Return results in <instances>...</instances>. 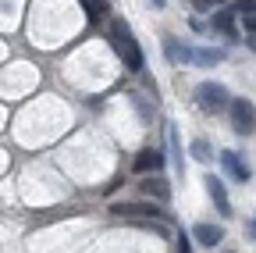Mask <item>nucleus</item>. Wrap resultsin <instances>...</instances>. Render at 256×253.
Returning a JSON list of instances; mask_svg holds the SVG:
<instances>
[{
    "label": "nucleus",
    "instance_id": "f03ea898",
    "mask_svg": "<svg viewBox=\"0 0 256 253\" xmlns=\"http://www.w3.org/2000/svg\"><path fill=\"white\" fill-rule=\"evenodd\" d=\"M196 104L206 114H220L224 107H232V97H228V89H224L220 82H200L196 86Z\"/></svg>",
    "mask_w": 256,
    "mask_h": 253
},
{
    "label": "nucleus",
    "instance_id": "4468645a",
    "mask_svg": "<svg viewBox=\"0 0 256 253\" xmlns=\"http://www.w3.org/2000/svg\"><path fill=\"white\" fill-rule=\"evenodd\" d=\"M82 8L92 22H104L107 18V0H82Z\"/></svg>",
    "mask_w": 256,
    "mask_h": 253
},
{
    "label": "nucleus",
    "instance_id": "a211bd4d",
    "mask_svg": "<svg viewBox=\"0 0 256 253\" xmlns=\"http://www.w3.org/2000/svg\"><path fill=\"white\" fill-rule=\"evenodd\" d=\"M178 253H192V246H188V235H182V239H178Z\"/></svg>",
    "mask_w": 256,
    "mask_h": 253
},
{
    "label": "nucleus",
    "instance_id": "f3484780",
    "mask_svg": "<svg viewBox=\"0 0 256 253\" xmlns=\"http://www.w3.org/2000/svg\"><path fill=\"white\" fill-rule=\"evenodd\" d=\"M238 11L242 15H256V0H238Z\"/></svg>",
    "mask_w": 256,
    "mask_h": 253
},
{
    "label": "nucleus",
    "instance_id": "412c9836",
    "mask_svg": "<svg viewBox=\"0 0 256 253\" xmlns=\"http://www.w3.org/2000/svg\"><path fill=\"white\" fill-rule=\"evenodd\" d=\"M153 4H156V8H164V4H168V0H153Z\"/></svg>",
    "mask_w": 256,
    "mask_h": 253
},
{
    "label": "nucleus",
    "instance_id": "9b49d317",
    "mask_svg": "<svg viewBox=\"0 0 256 253\" xmlns=\"http://www.w3.org/2000/svg\"><path fill=\"white\" fill-rule=\"evenodd\" d=\"M210 29H217V33H224V36L235 40V11H217L214 22H210Z\"/></svg>",
    "mask_w": 256,
    "mask_h": 253
},
{
    "label": "nucleus",
    "instance_id": "f257e3e1",
    "mask_svg": "<svg viewBox=\"0 0 256 253\" xmlns=\"http://www.w3.org/2000/svg\"><path fill=\"white\" fill-rule=\"evenodd\" d=\"M110 47L118 50V57L124 61L128 72H142V50H139V43H136L124 18H110Z\"/></svg>",
    "mask_w": 256,
    "mask_h": 253
},
{
    "label": "nucleus",
    "instance_id": "dca6fc26",
    "mask_svg": "<svg viewBox=\"0 0 256 253\" xmlns=\"http://www.w3.org/2000/svg\"><path fill=\"white\" fill-rule=\"evenodd\" d=\"M242 25H246L249 36H256V15H242Z\"/></svg>",
    "mask_w": 256,
    "mask_h": 253
},
{
    "label": "nucleus",
    "instance_id": "20e7f679",
    "mask_svg": "<svg viewBox=\"0 0 256 253\" xmlns=\"http://www.w3.org/2000/svg\"><path fill=\"white\" fill-rule=\"evenodd\" d=\"M220 164H224V175L235 178V182H249V178H252V168L246 164V157L235 153V150H224V153H220Z\"/></svg>",
    "mask_w": 256,
    "mask_h": 253
},
{
    "label": "nucleus",
    "instance_id": "aec40b11",
    "mask_svg": "<svg viewBox=\"0 0 256 253\" xmlns=\"http://www.w3.org/2000/svg\"><path fill=\"white\" fill-rule=\"evenodd\" d=\"M246 43H249V50H256V36H249V40H246Z\"/></svg>",
    "mask_w": 256,
    "mask_h": 253
},
{
    "label": "nucleus",
    "instance_id": "423d86ee",
    "mask_svg": "<svg viewBox=\"0 0 256 253\" xmlns=\"http://www.w3.org/2000/svg\"><path fill=\"white\" fill-rule=\"evenodd\" d=\"M203 182H206V193H210L214 207H217L224 217H228V214H232V200H228V189H224V182H220V178H214V175H206Z\"/></svg>",
    "mask_w": 256,
    "mask_h": 253
},
{
    "label": "nucleus",
    "instance_id": "f8f14e48",
    "mask_svg": "<svg viewBox=\"0 0 256 253\" xmlns=\"http://www.w3.org/2000/svg\"><path fill=\"white\" fill-rule=\"evenodd\" d=\"M168 146H171V157H174V171L185 175V161H182V143H178V129L168 121Z\"/></svg>",
    "mask_w": 256,
    "mask_h": 253
},
{
    "label": "nucleus",
    "instance_id": "39448f33",
    "mask_svg": "<svg viewBox=\"0 0 256 253\" xmlns=\"http://www.w3.org/2000/svg\"><path fill=\"white\" fill-rule=\"evenodd\" d=\"M164 164H168V157L160 153V150H142L136 161H132V171H136V175H150V171H153V175H156Z\"/></svg>",
    "mask_w": 256,
    "mask_h": 253
},
{
    "label": "nucleus",
    "instance_id": "1a4fd4ad",
    "mask_svg": "<svg viewBox=\"0 0 256 253\" xmlns=\"http://www.w3.org/2000/svg\"><path fill=\"white\" fill-rule=\"evenodd\" d=\"M192 239L203 242V246H217L224 239V228L220 225H206V221H200V225H192Z\"/></svg>",
    "mask_w": 256,
    "mask_h": 253
},
{
    "label": "nucleus",
    "instance_id": "4be33fe9",
    "mask_svg": "<svg viewBox=\"0 0 256 253\" xmlns=\"http://www.w3.org/2000/svg\"><path fill=\"white\" fill-rule=\"evenodd\" d=\"M252 235H256V221H252Z\"/></svg>",
    "mask_w": 256,
    "mask_h": 253
},
{
    "label": "nucleus",
    "instance_id": "9d476101",
    "mask_svg": "<svg viewBox=\"0 0 256 253\" xmlns=\"http://www.w3.org/2000/svg\"><path fill=\"white\" fill-rule=\"evenodd\" d=\"M164 50H168V61H174V65H185V61H192V50H188V47H178L174 36H164Z\"/></svg>",
    "mask_w": 256,
    "mask_h": 253
},
{
    "label": "nucleus",
    "instance_id": "6ab92c4d",
    "mask_svg": "<svg viewBox=\"0 0 256 253\" xmlns=\"http://www.w3.org/2000/svg\"><path fill=\"white\" fill-rule=\"evenodd\" d=\"M210 4H220V0H196V8L203 11V8H210Z\"/></svg>",
    "mask_w": 256,
    "mask_h": 253
},
{
    "label": "nucleus",
    "instance_id": "ddd939ff",
    "mask_svg": "<svg viewBox=\"0 0 256 253\" xmlns=\"http://www.w3.org/2000/svg\"><path fill=\"white\" fill-rule=\"evenodd\" d=\"M220 61H224V50H217V47H210V50H192V65L210 68V65H220Z\"/></svg>",
    "mask_w": 256,
    "mask_h": 253
},
{
    "label": "nucleus",
    "instance_id": "0eeeda50",
    "mask_svg": "<svg viewBox=\"0 0 256 253\" xmlns=\"http://www.w3.org/2000/svg\"><path fill=\"white\" fill-rule=\"evenodd\" d=\"M118 217H164V210L153 203H114L110 207Z\"/></svg>",
    "mask_w": 256,
    "mask_h": 253
},
{
    "label": "nucleus",
    "instance_id": "7ed1b4c3",
    "mask_svg": "<svg viewBox=\"0 0 256 253\" xmlns=\"http://www.w3.org/2000/svg\"><path fill=\"white\" fill-rule=\"evenodd\" d=\"M232 129L238 136H252L256 132V107L246 97H235L232 100Z\"/></svg>",
    "mask_w": 256,
    "mask_h": 253
},
{
    "label": "nucleus",
    "instance_id": "5701e85b",
    "mask_svg": "<svg viewBox=\"0 0 256 253\" xmlns=\"http://www.w3.org/2000/svg\"><path fill=\"white\" fill-rule=\"evenodd\" d=\"M224 253H232V249H224Z\"/></svg>",
    "mask_w": 256,
    "mask_h": 253
},
{
    "label": "nucleus",
    "instance_id": "2eb2a0df",
    "mask_svg": "<svg viewBox=\"0 0 256 253\" xmlns=\"http://www.w3.org/2000/svg\"><path fill=\"white\" fill-rule=\"evenodd\" d=\"M188 153L196 157V161H210V143H206V139H192Z\"/></svg>",
    "mask_w": 256,
    "mask_h": 253
},
{
    "label": "nucleus",
    "instance_id": "6e6552de",
    "mask_svg": "<svg viewBox=\"0 0 256 253\" xmlns=\"http://www.w3.org/2000/svg\"><path fill=\"white\" fill-rule=\"evenodd\" d=\"M139 189H142L146 196H153L156 203H168V200H171V189H168V182L160 178V175H146V178L139 182Z\"/></svg>",
    "mask_w": 256,
    "mask_h": 253
}]
</instances>
